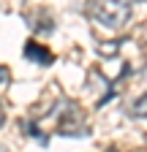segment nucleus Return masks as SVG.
<instances>
[{"mask_svg":"<svg viewBox=\"0 0 147 152\" xmlns=\"http://www.w3.org/2000/svg\"><path fill=\"white\" fill-rule=\"evenodd\" d=\"M131 3L134 0H90V19L109 30H120L131 19Z\"/></svg>","mask_w":147,"mask_h":152,"instance_id":"f257e3e1","label":"nucleus"},{"mask_svg":"<svg viewBox=\"0 0 147 152\" xmlns=\"http://www.w3.org/2000/svg\"><path fill=\"white\" fill-rule=\"evenodd\" d=\"M25 57H27L30 63H38L41 68H46V65L54 63V54H52L44 44H35V41H27V44H25Z\"/></svg>","mask_w":147,"mask_h":152,"instance_id":"f03ea898","label":"nucleus"},{"mask_svg":"<svg viewBox=\"0 0 147 152\" xmlns=\"http://www.w3.org/2000/svg\"><path fill=\"white\" fill-rule=\"evenodd\" d=\"M120 44H123V41H106L104 46H98V54H101V57H115V54L120 52Z\"/></svg>","mask_w":147,"mask_h":152,"instance_id":"20e7f679","label":"nucleus"},{"mask_svg":"<svg viewBox=\"0 0 147 152\" xmlns=\"http://www.w3.org/2000/svg\"><path fill=\"white\" fill-rule=\"evenodd\" d=\"M131 117H136V120H147V92H142L139 98L134 101V106H131Z\"/></svg>","mask_w":147,"mask_h":152,"instance_id":"7ed1b4c3","label":"nucleus"},{"mask_svg":"<svg viewBox=\"0 0 147 152\" xmlns=\"http://www.w3.org/2000/svg\"><path fill=\"white\" fill-rule=\"evenodd\" d=\"M0 152H8V149H6V147H3V144H0Z\"/></svg>","mask_w":147,"mask_h":152,"instance_id":"0eeeda50","label":"nucleus"},{"mask_svg":"<svg viewBox=\"0 0 147 152\" xmlns=\"http://www.w3.org/2000/svg\"><path fill=\"white\" fill-rule=\"evenodd\" d=\"M144 76H147V68H144Z\"/></svg>","mask_w":147,"mask_h":152,"instance_id":"6e6552de","label":"nucleus"},{"mask_svg":"<svg viewBox=\"0 0 147 152\" xmlns=\"http://www.w3.org/2000/svg\"><path fill=\"white\" fill-rule=\"evenodd\" d=\"M8 79H11L8 68H3V65H0V84H8Z\"/></svg>","mask_w":147,"mask_h":152,"instance_id":"39448f33","label":"nucleus"},{"mask_svg":"<svg viewBox=\"0 0 147 152\" xmlns=\"http://www.w3.org/2000/svg\"><path fill=\"white\" fill-rule=\"evenodd\" d=\"M3 122H6V109H3V103H0V128H3Z\"/></svg>","mask_w":147,"mask_h":152,"instance_id":"423d86ee","label":"nucleus"}]
</instances>
